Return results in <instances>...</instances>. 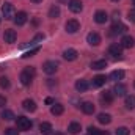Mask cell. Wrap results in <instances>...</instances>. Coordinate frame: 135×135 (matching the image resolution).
I'll return each mask as SVG.
<instances>
[{"label": "cell", "instance_id": "7bdbcfd3", "mask_svg": "<svg viewBox=\"0 0 135 135\" xmlns=\"http://www.w3.org/2000/svg\"><path fill=\"white\" fill-rule=\"evenodd\" d=\"M134 86H135V82H134Z\"/></svg>", "mask_w": 135, "mask_h": 135}, {"label": "cell", "instance_id": "ffe728a7", "mask_svg": "<svg viewBox=\"0 0 135 135\" xmlns=\"http://www.w3.org/2000/svg\"><path fill=\"white\" fill-rule=\"evenodd\" d=\"M22 107H24V110H27V112H35V110H36V102L32 101V99H25V101L22 102Z\"/></svg>", "mask_w": 135, "mask_h": 135}, {"label": "cell", "instance_id": "8992f818", "mask_svg": "<svg viewBox=\"0 0 135 135\" xmlns=\"http://www.w3.org/2000/svg\"><path fill=\"white\" fill-rule=\"evenodd\" d=\"M16 39H17V33H16L13 28H6V30H5V33H3V41H5L6 44H13V42H16Z\"/></svg>", "mask_w": 135, "mask_h": 135}, {"label": "cell", "instance_id": "5b68a950", "mask_svg": "<svg viewBox=\"0 0 135 135\" xmlns=\"http://www.w3.org/2000/svg\"><path fill=\"white\" fill-rule=\"evenodd\" d=\"M65 28H66L68 33H77L80 30V24L77 19H69L66 24H65Z\"/></svg>", "mask_w": 135, "mask_h": 135}, {"label": "cell", "instance_id": "484cf974", "mask_svg": "<svg viewBox=\"0 0 135 135\" xmlns=\"http://www.w3.org/2000/svg\"><path fill=\"white\" fill-rule=\"evenodd\" d=\"M124 71H121V69H116V71H113L112 74H110V79L112 80H123L124 79Z\"/></svg>", "mask_w": 135, "mask_h": 135}, {"label": "cell", "instance_id": "30bf717a", "mask_svg": "<svg viewBox=\"0 0 135 135\" xmlns=\"http://www.w3.org/2000/svg\"><path fill=\"white\" fill-rule=\"evenodd\" d=\"M68 6H69V9H71L72 13H80V11L83 9L82 0H69V2H68Z\"/></svg>", "mask_w": 135, "mask_h": 135}, {"label": "cell", "instance_id": "9c48e42d", "mask_svg": "<svg viewBox=\"0 0 135 135\" xmlns=\"http://www.w3.org/2000/svg\"><path fill=\"white\" fill-rule=\"evenodd\" d=\"M119 44H121V47H123V49H132V47L135 46V39L132 38V36L126 35V36H123V38H121Z\"/></svg>", "mask_w": 135, "mask_h": 135}, {"label": "cell", "instance_id": "ac0fdd59", "mask_svg": "<svg viewBox=\"0 0 135 135\" xmlns=\"http://www.w3.org/2000/svg\"><path fill=\"white\" fill-rule=\"evenodd\" d=\"M105 82H107V77H105V75H96V77L93 79L91 85H93L94 88H99L102 85H105Z\"/></svg>", "mask_w": 135, "mask_h": 135}, {"label": "cell", "instance_id": "f546056e", "mask_svg": "<svg viewBox=\"0 0 135 135\" xmlns=\"http://www.w3.org/2000/svg\"><path fill=\"white\" fill-rule=\"evenodd\" d=\"M39 49H41V47H39V46H36L35 49H32V50H28V52H25V54H24V58H28V57H33L35 54H38V52H39Z\"/></svg>", "mask_w": 135, "mask_h": 135}, {"label": "cell", "instance_id": "ba28073f", "mask_svg": "<svg viewBox=\"0 0 135 135\" xmlns=\"http://www.w3.org/2000/svg\"><path fill=\"white\" fill-rule=\"evenodd\" d=\"M57 69H58V63H57V61H46V63L42 65V71H44L46 74H49V75L55 74Z\"/></svg>", "mask_w": 135, "mask_h": 135}, {"label": "cell", "instance_id": "d590c367", "mask_svg": "<svg viewBox=\"0 0 135 135\" xmlns=\"http://www.w3.org/2000/svg\"><path fill=\"white\" fill-rule=\"evenodd\" d=\"M127 19H129L131 22H135V8L127 11Z\"/></svg>", "mask_w": 135, "mask_h": 135}, {"label": "cell", "instance_id": "4dcf8cb0", "mask_svg": "<svg viewBox=\"0 0 135 135\" xmlns=\"http://www.w3.org/2000/svg\"><path fill=\"white\" fill-rule=\"evenodd\" d=\"M115 134H116V135H129V134H131V131H129L127 127H124V126H123V127H118Z\"/></svg>", "mask_w": 135, "mask_h": 135}, {"label": "cell", "instance_id": "e575fe53", "mask_svg": "<svg viewBox=\"0 0 135 135\" xmlns=\"http://www.w3.org/2000/svg\"><path fill=\"white\" fill-rule=\"evenodd\" d=\"M19 134V129L16 127H8V129H5V135H17Z\"/></svg>", "mask_w": 135, "mask_h": 135}, {"label": "cell", "instance_id": "1f68e13d", "mask_svg": "<svg viewBox=\"0 0 135 135\" xmlns=\"http://www.w3.org/2000/svg\"><path fill=\"white\" fill-rule=\"evenodd\" d=\"M88 135H102V131L93 127V126H90V127H88Z\"/></svg>", "mask_w": 135, "mask_h": 135}, {"label": "cell", "instance_id": "f1b7e54d", "mask_svg": "<svg viewBox=\"0 0 135 135\" xmlns=\"http://www.w3.org/2000/svg\"><path fill=\"white\" fill-rule=\"evenodd\" d=\"M126 108L129 110L135 108V96H126Z\"/></svg>", "mask_w": 135, "mask_h": 135}, {"label": "cell", "instance_id": "277c9868", "mask_svg": "<svg viewBox=\"0 0 135 135\" xmlns=\"http://www.w3.org/2000/svg\"><path fill=\"white\" fill-rule=\"evenodd\" d=\"M108 55H112L113 58L121 60L123 58V47H121V44H112L108 47Z\"/></svg>", "mask_w": 135, "mask_h": 135}, {"label": "cell", "instance_id": "7402d4cb", "mask_svg": "<svg viewBox=\"0 0 135 135\" xmlns=\"http://www.w3.org/2000/svg\"><path fill=\"white\" fill-rule=\"evenodd\" d=\"M105 68H107L105 60H94L91 63V69H94V71H101V69H105Z\"/></svg>", "mask_w": 135, "mask_h": 135}, {"label": "cell", "instance_id": "f35d334b", "mask_svg": "<svg viewBox=\"0 0 135 135\" xmlns=\"http://www.w3.org/2000/svg\"><path fill=\"white\" fill-rule=\"evenodd\" d=\"M30 2H33V3H41L42 0H30Z\"/></svg>", "mask_w": 135, "mask_h": 135}, {"label": "cell", "instance_id": "44dd1931", "mask_svg": "<svg viewBox=\"0 0 135 135\" xmlns=\"http://www.w3.org/2000/svg\"><path fill=\"white\" fill-rule=\"evenodd\" d=\"M68 131H69V134L72 135H77L80 131H82V126H80V123H75V121H72L71 124H69V127H68Z\"/></svg>", "mask_w": 135, "mask_h": 135}, {"label": "cell", "instance_id": "6da1fadb", "mask_svg": "<svg viewBox=\"0 0 135 135\" xmlns=\"http://www.w3.org/2000/svg\"><path fill=\"white\" fill-rule=\"evenodd\" d=\"M33 77H35V68L28 66V68H25V69L21 72V75H19V80H21V83H22L24 86H28V85L32 83Z\"/></svg>", "mask_w": 135, "mask_h": 135}, {"label": "cell", "instance_id": "e0dca14e", "mask_svg": "<svg viewBox=\"0 0 135 135\" xmlns=\"http://www.w3.org/2000/svg\"><path fill=\"white\" fill-rule=\"evenodd\" d=\"M126 30H127V27L124 25V24H113V27H112V35H123V33H126Z\"/></svg>", "mask_w": 135, "mask_h": 135}, {"label": "cell", "instance_id": "60d3db41", "mask_svg": "<svg viewBox=\"0 0 135 135\" xmlns=\"http://www.w3.org/2000/svg\"><path fill=\"white\" fill-rule=\"evenodd\" d=\"M112 2H119V0H112Z\"/></svg>", "mask_w": 135, "mask_h": 135}, {"label": "cell", "instance_id": "7c38bea8", "mask_svg": "<svg viewBox=\"0 0 135 135\" xmlns=\"http://www.w3.org/2000/svg\"><path fill=\"white\" fill-rule=\"evenodd\" d=\"M27 19H28L27 13H25V11H19V13L14 16V19H13V21H14V24H16V25H19V27H21V25H24V24L27 22Z\"/></svg>", "mask_w": 135, "mask_h": 135}, {"label": "cell", "instance_id": "5bb4252c", "mask_svg": "<svg viewBox=\"0 0 135 135\" xmlns=\"http://www.w3.org/2000/svg\"><path fill=\"white\" fill-rule=\"evenodd\" d=\"M107 21H108V14L105 11H102V9L96 11V14H94V22L96 24H105Z\"/></svg>", "mask_w": 135, "mask_h": 135}, {"label": "cell", "instance_id": "9a60e30c", "mask_svg": "<svg viewBox=\"0 0 135 135\" xmlns=\"http://www.w3.org/2000/svg\"><path fill=\"white\" fill-rule=\"evenodd\" d=\"M126 93H127V86L126 85H123V83H116L115 85V88H113V94L115 96L121 98V96H126Z\"/></svg>", "mask_w": 135, "mask_h": 135}, {"label": "cell", "instance_id": "b9f144b4", "mask_svg": "<svg viewBox=\"0 0 135 135\" xmlns=\"http://www.w3.org/2000/svg\"><path fill=\"white\" fill-rule=\"evenodd\" d=\"M134 5H135V0H134Z\"/></svg>", "mask_w": 135, "mask_h": 135}, {"label": "cell", "instance_id": "8fae6325", "mask_svg": "<svg viewBox=\"0 0 135 135\" xmlns=\"http://www.w3.org/2000/svg\"><path fill=\"white\" fill-rule=\"evenodd\" d=\"M86 41H88L90 46H99L101 44V35L96 33V32H91L86 36Z\"/></svg>", "mask_w": 135, "mask_h": 135}, {"label": "cell", "instance_id": "ab89813d", "mask_svg": "<svg viewBox=\"0 0 135 135\" xmlns=\"http://www.w3.org/2000/svg\"><path fill=\"white\" fill-rule=\"evenodd\" d=\"M58 2H68V0H58Z\"/></svg>", "mask_w": 135, "mask_h": 135}, {"label": "cell", "instance_id": "74e56055", "mask_svg": "<svg viewBox=\"0 0 135 135\" xmlns=\"http://www.w3.org/2000/svg\"><path fill=\"white\" fill-rule=\"evenodd\" d=\"M46 104H54V99H52V98H47V99H46Z\"/></svg>", "mask_w": 135, "mask_h": 135}, {"label": "cell", "instance_id": "603a6c76", "mask_svg": "<svg viewBox=\"0 0 135 135\" xmlns=\"http://www.w3.org/2000/svg\"><path fill=\"white\" fill-rule=\"evenodd\" d=\"M39 131H41V134H44V135H49V134H52V124L50 123H41L39 124Z\"/></svg>", "mask_w": 135, "mask_h": 135}, {"label": "cell", "instance_id": "d6a6232c", "mask_svg": "<svg viewBox=\"0 0 135 135\" xmlns=\"http://www.w3.org/2000/svg\"><path fill=\"white\" fill-rule=\"evenodd\" d=\"M0 86H2V88H5V90H6V88H9V80H8L6 77H0Z\"/></svg>", "mask_w": 135, "mask_h": 135}, {"label": "cell", "instance_id": "cb8c5ba5", "mask_svg": "<svg viewBox=\"0 0 135 135\" xmlns=\"http://www.w3.org/2000/svg\"><path fill=\"white\" fill-rule=\"evenodd\" d=\"M98 121H99L101 124H110V123H112V116H110L108 113H99V115H98Z\"/></svg>", "mask_w": 135, "mask_h": 135}, {"label": "cell", "instance_id": "4316f807", "mask_svg": "<svg viewBox=\"0 0 135 135\" xmlns=\"http://www.w3.org/2000/svg\"><path fill=\"white\" fill-rule=\"evenodd\" d=\"M63 112H65V107H63L61 104H55V105H52V108H50V113H52V115H55V116L61 115Z\"/></svg>", "mask_w": 135, "mask_h": 135}, {"label": "cell", "instance_id": "52a82bcc", "mask_svg": "<svg viewBox=\"0 0 135 135\" xmlns=\"http://www.w3.org/2000/svg\"><path fill=\"white\" fill-rule=\"evenodd\" d=\"M113 91H108V90H105V91H102L101 93V102H102V105H112L113 104Z\"/></svg>", "mask_w": 135, "mask_h": 135}, {"label": "cell", "instance_id": "4fadbf2b", "mask_svg": "<svg viewBox=\"0 0 135 135\" xmlns=\"http://www.w3.org/2000/svg\"><path fill=\"white\" fill-rule=\"evenodd\" d=\"M77 55H79V52H77L75 49H66V50L63 52V58H65L66 61H74V60H77Z\"/></svg>", "mask_w": 135, "mask_h": 135}, {"label": "cell", "instance_id": "8d00e7d4", "mask_svg": "<svg viewBox=\"0 0 135 135\" xmlns=\"http://www.w3.org/2000/svg\"><path fill=\"white\" fill-rule=\"evenodd\" d=\"M5 105H6V98L5 96H0V108L5 107Z\"/></svg>", "mask_w": 135, "mask_h": 135}, {"label": "cell", "instance_id": "83f0119b", "mask_svg": "<svg viewBox=\"0 0 135 135\" xmlns=\"http://www.w3.org/2000/svg\"><path fill=\"white\" fill-rule=\"evenodd\" d=\"M0 116H2L5 121H11V119H14V118H16V116H14V113H13L11 110H8V108H6V110H3Z\"/></svg>", "mask_w": 135, "mask_h": 135}, {"label": "cell", "instance_id": "836d02e7", "mask_svg": "<svg viewBox=\"0 0 135 135\" xmlns=\"http://www.w3.org/2000/svg\"><path fill=\"white\" fill-rule=\"evenodd\" d=\"M44 38H46V36H44V33H38L33 39H32V42H30V44H38V42H39V41H42Z\"/></svg>", "mask_w": 135, "mask_h": 135}, {"label": "cell", "instance_id": "d4e9b609", "mask_svg": "<svg viewBox=\"0 0 135 135\" xmlns=\"http://www.w3.org/2000/svg\"><path fill=\"white\" fill-rule=\"evenodd\" d=\"M58 16H60V6H58V5H52L50 9H49V17H50V19H55V17H58Z\"/></svg>", "mask_w": 135, "mask_h": 135}, {"label": "cell", "instance_id": "d6986e66", "mask_svg": "<svg viewBox=\"0 0 135 135\" xmlns=\"http://www.w3.org/2000/svg\"><path fill=\"white\" fill-rule=\"evenodd\" d=\"M88 86H90V85H88V82H86V80H83V79H80V80H77V82H75V90H77V91H80V93L86 91V90H88Z\"/></svg>", "mask_w": 135, "mask_h": 135}, {"label": "cell", "instance_id": "2e32d148", "mask_svg": "<svg viewBox=\"0 0 135 135\" xmlns=\"http://www.w3.org/2000/svg\"><path fill=\"white\" fill-rule=\"evenodd\" d=\"M80 108H82V112H83V113H86V115H93V113H94V110H96V107L93 105V102H82Z\"/></svg>", "mask_w": 135, "mask_h": 135}, {"label": "cell", "instance_id": "7a4b0ae2", "mask_svg": "<svg viewBox=\"0 0 135 135\" xmlns=\"http://www.w3.org/2000/svg\"><path fill=\"white\" fill-rule=\"evenodd\" d=\"M2 14H3V17L5 19H14V16H16V13H14V6H13V3H9V2H5L3 5H2Z\"/></svg>", "mask_w": 135, "mask_h": 135}, {"label": "cell", "instance_id": "3957f363", "mask_svg": "<svg viewBox=\"0 0 135 135\" xmlns=\"http://www.w3.org/2000/svg\"><path fill=\"white\" fill-rule=\"evenodd\" d=\"M16 127L19 131H30L32 129V121L25 116H17L16 118Z\"/></svg>", "mask_w": 135, "mask_h": 135}]
</instances>
